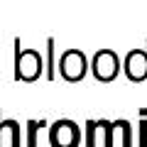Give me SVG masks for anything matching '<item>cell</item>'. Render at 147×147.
I'll list each match as a JSON object with an SVG mask.
<instances>
[{"mask_svg": "<svg viewBox=\"0 0 147 147\" xmlns=\"http://www.w3.org/2000/svg\"><path fill=\"white\" fill-rule=\"evenodd\" d=\"M37 125H42V123H34V120L30 123V147H37L34 145L37 142Z\"/></svg>", "mask_w": 147, "mask_h": 147, "instance_id": "6da1fadb", "label": "cell"}]
</instances>
